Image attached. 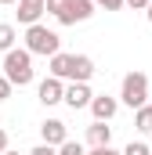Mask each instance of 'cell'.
<instances>
[{
    "label": "cell",
    "instance_id": "1",
    "mask_svg": "<svg viewBox=\"0 0 152 155\" xmlns=\"http://www.w3.org/2000/svg\"><path fill=\"white\" fill-rule=\"evenodd\" d=\"M26 51L29 54H40V58H54L58 51H62V36L54 33V29H47V25H29L26 29Z\"/></svg>",
    "mask_w": 152,
    "mask_h": 155
},
{
    "label": "cell",
    "instance_id": "2",
    "mask_svg": "<svg viewBox=\"0 0 152 155\" xmlns=\"http://www.w3.org/2000/svg\"><path fill=\"white\" fill-rule=\"evenodd\" d=\"M4 76L11 79L15 87H29L33 83V54L26 47H15L4 54Z\"/></svg>",
    "mask_w": 152,
    "mask_h": 155
},
{
    "label": "cell",
    "instance_id": "3",
    "mask_svg": "<svg viewBox=\"0 0 152 155\" xmlns=\"http://www.w3.org/2000/svg\"><path fill=\"white\" fill-rule=\"evenodd\" d=\"M119 105H127V108H141V105H149V76L145 72H127L123 83H119Z\"/></svg>",
    "mask_w": 152,
    "mask_h": 155
},
{
    "label": "cell",
    "instance_id": "4",
    "mask_svg": "<svg viewBox=\"0 0 152 155\" xmlns=\"http://www.w3.org/2000/svg\"><path fill=\"white\" fill-rule=\"evenodd\" d=\"M94 0H69V7H65V15H58V25H76V22H87L91 15H94Z\"/></svg>",
    "mask_w": 152,
    "mask_h": 155
},
{
    "label": "cell",
    "instance_id": "5",
    "mask_svg": "<svg viewBox=\"0 0 152 155\" xmlns=\"http://www.w3.org/2000/svg\"><path fill=\"white\" fill-rule=\"evenodd\" d=\"M36 101L43 105V108H51V105H58V101H65V87H62V79L47 76L43 83L36 87Z\"/></svg>",
    "mask_w": 152,
    "mask_h": 155
},
{
    "label": "cell",
    "instance_id": "6",
    "mask_svg": "<svg viewBox=\"0 0 152 155\" xmlns=\"http://www.w3.org/2000/svg\"><path fill=\"white\" fill-rule=\"evenodd\" d=\"M116 112H119V97H112V94H94V101H91L94 123H109Z\"/></svg>",
    "mask_w": 152,
    "mask_h": 155
},
{
    "label": "cell",
    "instance_id": "7",
    "mask_svg": "<svg viewBox=\"0 0 152 155\" xmlns=\"http://www.w3.org/2000/svg\"><path fill=\"white\" fill-rule=\"evenodd\" d=\"M40 137H43V144H51V148H62V144L69 141V130H65V123H62V119H43V126H40Z\"/></svg>",
    "mask_w": 152,
    "mask_h": 155
},
{
    "label": "cell",
    "instance_id": "8",
    "mask_svg": "<svg viewBox=\"0 0 152 155\" xmlns=\"http://www.w3.org/2000/svg\"><path fill=\"white\" fill-rule=\"evenodd\" d=\"M91 101H94V94H91V87L87 83H69L65 87V105L80 112V108H91Z\"/></svg>",
    "mask_w": 152,
    "mask_h": 155
},
{
    "label": "cell",
    "instance_id": "9",
    "mask_svg": "<svg viewBox=\"0 0 152 155\" xmlns=\"http://www.w3.org/2000/svg\"><path fill=\"white\" fill-rule=\"evenodd\" d=\"M43 11H47V0H18V22H22L26 29L36 25Z\"/></svg>",
    "mask_w": 152,
    "mask_h": 155
},
{
    "label": "cell",
    "instance_id": "10",
    "mask_svg": "<svg viewBox=\"0 0 152 155\" xmlns=\"http://www.w3.org/2000/svg\"><path fill=\"white\" fill-rule=\"evenodd\" d=\"M87 144L91 148H109L112 144V126L109 123H91L87 126Z\"/></svg>",
    "mask_w": 152,
    "mask_h": 155
},
{
    "label": "cell",
    "instance_id": "11",
    "mask_svg": "<svg viewBox=\"0 0 152 155\" xmlns=\"http://www.w3.org/2000/svg\"><path fill=\"white\" fill-rule=\"evenodd\" d=\"M91 76H94V58L73 54V83H91Z\"/></svg>",
    "mask_w": 152,
    "mask_h": 155
},
{
    "label": "cell",
    "instance_id": "12",
    "mask_svg": "<svg viewBox=\"0 0 152 155\" xmlns=\"http://www.w3.org/2000/svg\"><path fill=\"white\" fill-rule=\"evenodd\" d=\"M47 61H51V76H54V79H73V54L58 51V54L47 58Z\"/></svg>",
    "mask_w": 152,
    "mask_h": 155
},
{
    "label": "cell",
    "instance_id": "13",
    "mask_svg": "<svg viewBox=\"0 0 152 155\" xmlns=\"http://www.w3.org/2000/svg\"><path fill=\"white\" fill-rule=\"evenodd\" d=\"M134 126H138V134H152V105H141L134 112Z\"/></svg>",
    "mask_w": 152,
    "mask_h": 155
},
{
    "label": "cell",
    "instance_id": "14",
    "mask_svg": "<svg viewBox=\"0 0 152 155\" xmlns=\"http://www.w3.org/2000/svg\"><path fill=\"white\" fill-rule=\"evenodd\" d=\"M15 40H18V33H15V25L0 22V51H4V54H7V51H15Z\"/></svg>",
    "mask_w": 152,
    "mask_h": 155
},
{
    "label": "cell",
    "instance_id": "15",
    "mask_svg": "<svg viewBox=\"0 0 152 155\" xmlns=\"http://www.w3.org/2000/svg\"><path fill=\"white\" fill-rule=\"evenodd\" d=\"M123 155H152V148H149V144H141V141H130V144L123 148Z\"/></svg>",
    "mask_w": 152,
    "mask_h": 155
},
{
    "label": "cell",
    "instance_id": "16",
    "mask_svg": "<svg viewBox=\"0 0 152 155\" xmlns=\"http://www.w3.org/2000/svg\"><path fill=\"white\" fill-rule=\"evenodd\" d=\"M58 155H87V152H83V144H80V141H65V144L58 148Z\"/></svg>",
    "mask_w": 152,
    "mask_h": 155
},
{
    "label": "cell",
    "instance_id": "17",
    "mask_svg": "<svg viewBox=\"0 0 152 155\" xmlns=\"http://www.w3.org/2000/svg\"><path fill=\"white\" fill-rule=\"evenodd\" d=\"M65 7H69V0H47V11L58 18V15H65Z\"/></svg>",
    "mask_w": 152,
    "mask_h": 155
},
{
    "label": "cell",
    "instance_id": "18",
    "mask_svg": "<svg viewBox=\"0 0 152 155\" xmlns=\"http://www.w3.org/2000/svg\"><path fill=\"white\" fill-rule=\"evenodd\" d=\"M11 90H15V83H11L7 76H0V101H7V97H11Z\"/></svg>",
    "mask_w": 152,
    "mask_h": 155
},
{
    "label": "cell",
    "instance_id": "19",
    "mask_svg": "<svg viewBox=\"0 0 152 155\" xmlns=\"http://www.w3.org/2000/svg\"><path fill=\"white\" fill-rule=\"evenodd\" d=\"M98 7H105V11H119V7H127V0H94Z\"/></svg>",
    "mask_w": 152,
    "mask_h": 155
},
{
    "label": "cell",
    "instance_id": "20",
    "mask_svg": "<svg viewBox=\"0 0 152 155\" xmlns=\"http://www.w3.org/2000/svg\"><path fill=\"white\" fill-rule=\"evenodd\" d=\"M29 155H58V148H51V144H36Z\"/></svg>",
    "mask_w": 152,
    "mask_h": 155
},
{
    "label": "cell",
    "instance_id": "21",
    "mask_svg": "<svg viewBox=\"0 0 152 155\" xmlns=\"http://www.w3.org/2000/svg\"><path fill=\"white\" fill-rule=\"evenodd\" d=\"M87 155H123V152H112V144H109V148H91Z\"/></svg>",
    "mask_w": 152,
    "mask_h": 155
},
{
    "label": "cell",
    "instance_id": "22",
    "mask_svg": "<svg viewBox=\"0 0 152 155\" xmlns=\"http://www.w3.org/2000/svg\"><path fill=\"white\" fill-rule=\"evenodd\" d=\"M152 0H127V7H134V11H145Z\"/></svg>",
    "mask_w": 152,
    "mask_h": 155
},
{
    "label": "cell",
    "instance_id": "23",
    "mask_svg": "<svg viewBox=\"0 0 152 155\" xmlns=\"http://www.w3.org/2000/svg\"><path fill=\"white\" fill-rule=\"evenodd\" d=\"M7 152V130H4V126H0V155Z\"/></svg>",
    "mask_w": 152,
    "mask_h": 155
},
{
    "label": "cell",
    "instance_id": "24",
    "mask_svg": "<svg viewBox=\"0 0 152 155\" xmlns=\"http://www.w3.org/2000/svg\"><path fill=\"white\" fill-rule=\"evenodd\" d=\"M145 18H149V25H152V4H149V7H145Z\"/></svg>",
    "mask_w": 152,
    "mask_h": 155
},
{
    "label": "cell",
    "instance_id": "25",
    "mask_svg": "<svg viewBox=\"0 0 152 155\" xmlns=\"http://www.w3.org/2000/svg\"><path fill=\"white\" fill-rule=\"evenodd\" d=\"M0 4H18V0H0Z\"/></svg>",
    "mask_w": 152,
    "mask_h": 155
},
{
    "label": "cell",
    "instance_id": "26",
    "mask_svg": "<svg viewBox=\"0 0 152 155\" xmlns=\"http://www.w3.org/2000/svg\"><path fill=\"white\" fill-rule=\"evenodd\" d=\"M4 155H18V152H11V148H7V152H4Z\"/></svg>",
    "mask_w": 152,
    "mask_h": 155
}]
</instances>
